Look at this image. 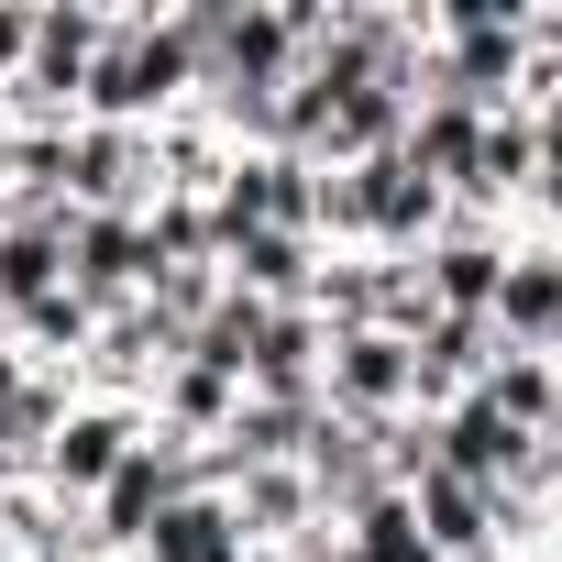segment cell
Instances as JSON below:
<instances>
[{
	"instance_id": "e0dca14e",
	"label": "cell",
	"mask_w": 562,
	"mask_h": 562,
	"mask_svg": "<svg viewBox=\"0 0 562 562\" xmlns=\"http://www.w3.org/2000/svg\"><path fill=\"white\" fill-rule=\"evenodd\" d=\"M551 375H562V353H496L474 397H485L507 430H551Z\"/></svg>"
},
{
	"instance_id": "d6986e66",
	"label": "cell",
	"mask_w": 562,
	"mask_h": 562,
	"mask_svg": "<svg viewBox=\"0 0 562 562\" xmlns=\"http://www.w3.org/2000/svg\"><path fill=\"white\" fill-rule=\"evenodd\" d=\"M34 56V0H0V78H23Z\"/></svg>"
},
{
	"instance_id": "4fadbf2b",
	"label": "cell",
	"mask_w": 562,
	"mask_h": 562,
	"mask_svg": "<svg viewBox=\"0 0 562 562\" xmlns=\"http://www.w3.org/2000/svg\"><path fill=\"white\" fill-rule=\"evenodd\" d=\"M144 144H155V199H210V188L232 177V133H221L199 100H188V111H166Z\"/></svg>"
},
{
	"instance_id": "44dd1931",
	"label": "cell",
	"mask_w": 562,
	"mask_h": 562,
	"mask_svg": "<svg viewBox=\"0 0 562 562\" xmlns=\"http://www.w3.org/2000/svg\"><path fill=\"white\" fill-rule=\"evenodd\" d=\"M551 441H562V375H551Z\"/></svg>"
},
{
	"instance_id": "5bb4252c",
	"label": "cell",
	"mask_w": 562,
	"mask_h": 562,
	"mask_svg": "<svg viewBox=\"0 0 562 562\" xmlns=\"http://www.w3.org/2000/svg\"><path fill=\"white\" fill-rule=\"evenodd\" d=\"M474 133H485V111H463V100L419 89V100H408V144H397V155H408V166H419V177L452 199V188L474 177Z\"/></svg>"
},
{
	"instance_id": "9a60e30c",
	"label": "cell",
	"mask_w": 562,
	"mask_h": 562,
	"mask_svg": "<svg viewBox=\"0 0 562 562\" xmlns=\"http://www.w3.org/2000/svg\"><path fill=\"white\" fill-rule=\"evenodd\" d=\"M232 408H243V386H232V375H210V364H166V375H155V397H144V419H155V430H177V441H199V452L232 430Z\"/></svg>"
},
{
	"instance_id": "3957f363",
	"label": "cell",
	"mask_w": 562,
	"mask_h": 562,
	"mask_svg": "<svg viewBox=\"0 0 562 562\" xmlns=\"http://www.w3.org/2000/svg\"><path fill=\"white\" fill-rule=\"evenodd\" d=\"M144 441V408H122V397H78L67 419H56V441H45V463H34V485L56 496V507H89L111 474H122V452Z\"/></svg>"
},
{
	"instance_id": "603a6c76",
	"label": "cell",
	"mask_w": 562,
	"mask_h": 562,
	"mask_svg": "<svg viewBox=\"0 0 562 562\" xmlns=\"http://www.w3.org/2000/svg\"><path fill=\"white\" fill-rule=\"evenodd\" d=\"M111 562H144V551H111Z\"/></svg>"
},
{
	"instance_id": "30bf717a",
	"label": "cell",
	"mask_w": 562,
	"mask_h": 562,
	"mask_svg": "<svg viewBox=\"0 0 562 562\" xmlns=\"http://www.w3.org/2000/svg\"><path fill=\"white\" fill-rule=\"evenodd\" d=\"M321 353H331L321 310H265V331L243 353V397H321Z\"/></svg>"
},
{
	"instance_id": "2e32d148",
	"label": "cell",
	"mask_w": 562,
	"mask_h": 562,
	"mask_svg": "<svg viewBox=\"0 0 562 562\" xmlns=\"http://www.w3.org/2000/svg\"><path fill=\"white\" fill-rule=\"evenodd\" d=\"M144 562H254V540H243L232 496H177V507L144 529Z\"/></svg>"
},
{
	"instance_id": "277c9868",
	"label": "cell",
	"mask_w": 562,
	"mask_h": 562,
	"mask_svg": "<svg viewBox=\"0 0 562 562\" xmlns=\"http://www.w3.org/2000/svg\"><path fill=\"white\" fill-rule=\"evenodd\" d=\"M321 408L331 419H408L419 408V364L397 331H331L321 353Z\"/></svg>"
},
{
	"instance_id": "7c38bea8",
	"label": "cell",
	"mask_w": 562,
	"mask_h": 562,
	"mask_svg": "<svg viewBox=\"0 0 562 562\" xmlns=\"http://www.w3.org/2000/svg\"><path fill=\"white\" fill-rule=\"evenodd\" d=\"M397 496H408V518H419V540H430L441 562H496V496H485V485L419 474V485H397Z\"/></svg>"
},
{
	"instance_id": "8fae6325",
	"label": "cell",
	"mask_w": 562,
	"mask_h": 562,
	"mask_svg": "<svg viewBox=\"0 0 562 562\" xmlns=\"http://www.w3.org/2000/svg\"><path fill=\"white\" fill-rule=\"evenodd\" d=\"M221 496H232V518H243L254 551H299V540L321 529V496H310L299 463H254V474H232Z\"/></svg>"
},
{
	"instance_id": "5b68a950",
	"label": "cell",
	"mask_w": 562,
	"mask_h": 562,
	"mask_svg": "<svg viewBox=\"0 0 562 562\" xmlns=\"http://www.w3.org/2000/svg\"><path fill=\"white\" fill-rule=\"evenodd\" d=\"M507 243H518V232L452 210V221L408 254V265H419V299H430L441 321H485V310H496V276H507Z\"/></svg>"
},
{
	"instance_id": "7a4b0ae2",
	"label": "cell",
	"mask_w": 562,
	"mask_h": 562,
	"mask_svg": "<svg viewBox=\"0 0 562 562\" xmlns=\"http://www.w3.org/2000/svg\"><path fill=\"white\" fill-rule=\"evenodd\" d=\"M441 221H452V199H441L397 144L364 155V166H321V210H310L321 254H419Z\"/></svg>"
},
{
	"instance_id": "ac0fdd59",
	"label": "cell",
	"mask_w": 562,
	"mask_h": 562,
	"mask_svg": "<svg viewBox=\"0 0 562 562\" xmlns=\"http://www.w3.org/2000/svg\"><path fill=\"white\" fill-rule=\"evenodd\" d=\"M144 254H155V276H166V265H221L210 199H155V210H144Z\"/></svg>"
},
{
	"instance_id": "ffe728a7",
	"label": "cell",
	"mask_w": 562,
	"mask_h": 562,
	"mask_svg": "<svg viewBox=\"0 0 562 562\" xmlns=\"http://www.w3.org/2000/svg\"><path fill=\"white\" fill-rule=\"evenodd\" d=\"M496 562H562V529H551V540H518V551H496Z\"/></svg>"
},
{
	"instance_id": "ba28073f",
	"label": "cell",
	"mask_w": 562,
	"mask_h": 562,
	"mask_svg": "<svg viewBox=\"0 0 562 562\" xmlns=\"http://www.w3.org/2000/svg\"><path fill=\"white\" fill-rule=\"evenodd\" d=\"M67 210H155V144L122 122L67 133Z\"/></svg>"
},
{
	"instance_id": "8992f818",
	"label": "cell",
	"mask_w": 562,
	"mask_h": 562,
	"mask_svg": "<svg viewBox=\"0 0 562 562\" xmlns=\"http://www.w3.org/2000/svg\"><path fill=\"white\" fill-rule=\"evenodd\" d=\"M485 331H496V353H562V243H540V232L507 243Z\"/></svg>"
},
{
	"instance_id": "52a82bcc",
	"label": "cell",
	"mask_w": 562,
	"mask_h": 562,
	"mask_svg": "<svg viewBox=\"0 0 562 562\" xmlns=\"http://www.w3.org/2000/svg\"><path fill=\"white\" fill-rule=\"evenodd\" d=\"M144 276H155V254H144V210H78V232H67V288H78L100 321L144 299Z\"/></svg>"
},
{
	"instance_id": "7402d4cb",
	"label": "cell",
	"mask_w": 562,
	"mask_h": 562,
	"mask_svg": "<svg viewBox=\"0 0 562 562\" xmlns=\"http://www.w3.org/2000/svg\"><path fill=\"white\" fill-rule=\"evenodd\" d=\"M0 562H12V529H0Z\"/></svg>"
},
{
	"instance_id": "6da1fadb",
	"label": "cell",
	"mask_w": 562,
	"mask_h": 562,
	"mask_svg": "<svg viewBox=\"0 0 562 562\" xmlns=\"http://www.w3.org/2000/svg\"><path fill=\"white\" fill-rule=\"evenodd\" d=\"M199 100V45L177 12H111L100 34V67L78 89V122H122V133H155L166 111Z\"/></svg>"
},
{
	"instance_id": "9c48e42d",
	"label": "cell",
	"mask_w": 562,
	"mask_h": 562,
	"mask_svg": "<svg viewBox=\"0 0 562 562\" xmlns=\"http://www.w3.org/2000/svg\"><path fill=\"white\" fill-rule=\"evenodd\" d=\"M221 288L254 299V310H310V288H321V243H310V232H243V243L221 254Z\"/></svg>"
}]
</instances>
